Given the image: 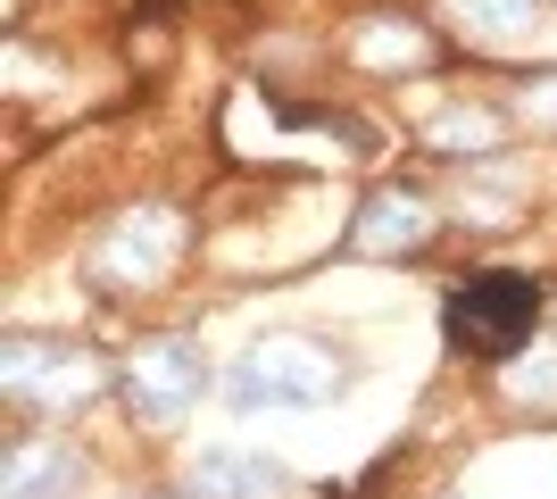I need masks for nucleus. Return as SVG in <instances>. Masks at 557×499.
<instances>
[{
  "instance_id": "obj_12",
  "label": "nucleus",
  "mask_w": 557,
  "mask_h": 499,
  "mask_svg": "<svg viewBox=\"0 0 557 499\" xmlns=\"http://www.w3.org/2000/svg\"><path fill=\"white\" fill-rule=\"evenodd\" d=\"M524 117H533V125H557V75H533V84H524Z\"/></svg>"
},
{
  "instance_id": "obj_7",
  "label": "nucleus",
  "mask_w": 557,
  "mask_h": 499,
  "mask_svg": "<svg viewBox=\"0 0 557 499\" xmlns=\"http://www.w3.org/2000/svg\"><path fill=\"white\" fill-rule=\"evenodd\" d=\"M283 466L258 450H200L184 475V499H283Z\"/></svg>"
},
{
  "instance_id": "obj_11",
  "label": "nucleus",
  "mask_w": 557,
  "mask_h": 499,
  "mask_svg": "<svg viewBox=\"0 0 557 499\" xmlns=\"http://www.w3.org/2000/svg\"><path fill=\"white\" fill-rule=\"evenodd\" d=\"M491 142H499V117H491V109H449V117L433 125V150H442V159H491Z\"/></svg>"
},
{
  "instance_id": "obj_4",
  "label": "nucleus",
  "mask_w": 557,
  "mask_h": 499,
  "mask_svg": "<svg viewBox=\"0 0 557 499\" xmlns=\"http://www.w3.org/2000/svg\"><path fill=\"white\" fill-rule=\"evenodd\" d=\"M200 391H209V358L191 350V341H141L134 358H125V408H134L141 425H184L191 408H200Z\"/></svg>"
},
{
  "instance_id": "obj_9",
  "label": "nucleus",
  "mask_w": 557,
  "mask_h": 499,
  "mask_svg": "<svg viewBox=\"0 0 557 499\" xmlns=\"http://www.w3.org/2000/svg\"><path fill=\"white\" fill-rule=\"evenodd\" d=\"M433 34L424 25H408V17H392V9H374L367 25H358V59L367 67H433Z\"/></svg>"
},
{
  "instance_id": "obj_8",
  "label": "nucleus",
  "mask_w": 557,
  "mask_h": 499,
  "mask_svg": "<svg viewBox=\"0 0 557 499\" xmlns=\"http://www.w3.org/2000/svg\"><path fill=\"white\" fill-rule=\"evenodd\" d=\"M84 491V458L67 441H17L0 466V499H75Z\"/></svg>"
},
{
  "instance_id": "obj_10",
  "label": "nucleus",
  "mask_w": 557,
  "mask_h": 499,
  "mask_svg": "<svg viewBox=\"0 0 557 499\" xmlns=\"http://www.w3.org/2000/svg\"><path fill=\"white\" fill-rule=\"evenodd\" d=\"M449 17L474 34V42H516L541 25V0H449Z\"/></svg>"
},
{
  "instance_id": "obj_2",
  "label": "nucleus",
  "mask_w": 557,
  "mask_h": 499,
  "mask_svg": "<svg viewBox=\"0 0 557 499\" xmlns=\"http://www.w3.org/2000/svg\"><path fill=\"white\" fill-rule=\"evenodd\" d=\"M333 391H342V358L325 341H308V333H267L225 375V400L242 416H258V408H325Z\"/></svg>"
},
{
  "instance_id": "obj_6",
  "label": "nucleus",
  "mask_w": 557,
  "mask_h": 499,
  "mask_svg": "<svg viewBox=\"0 0 557 499\" xmlns=\"http://www.w3.org/2000/svg\"><path fill=\"white\" fill-rule=\"evenodd\" d=\"M433 241V209H424L417 191H374L358 225H349V250H367V259H408Z\"/></svg>"
},
{
  "instance_id": "obj_5",
  "label": "nucleus",
  "mask_w": 557,
  "mask_h": 499,
  "mask_svg": "<svg viewBox=\"0 0 557 499\" xmlns=\"http://www.w3.org/2000/svg\"><path fill=\"white\" fill-rule=\"evenodd\" d=\"M175 250H184V225H175V209H134V216H116L109 241L92 250V275L109 291H150L175 266Z\"/></svg>"
},
{
  "instance_id": "obj_1",
  "label": "nucleus",
  "mask_w": 557,
  "mask_h": 499,
  "mask_svg": "<svg viewBox=\"0 0 557 499\" xmlns=\"http://www.w3.org/2000/svg\"><path fill=\"white\" fill-rule=\"evenodd\" d=\"M533 325H541V284H533V275H516V266H474V275L449 284V300H442L449 350L483 358V366L516 358Z\"/></svg>"
},
{
  "instance_id": "obj_3",
  "label": "nucleus",
  "mask_w": 557,
  "mask_h": 499,
  "mask_svg": "<svg viewBox=\"0 0 557 499\" xmlns=\"http://www.w3.org/2000/svg\"><path fill=\"white\" fill-rule=\"evenodd\" d=\"M0 391L25 408V416H67L100 391V366L92 350H75V341H34L17 333L9 350H0Z\"/></svg>"
}]
</instances>
